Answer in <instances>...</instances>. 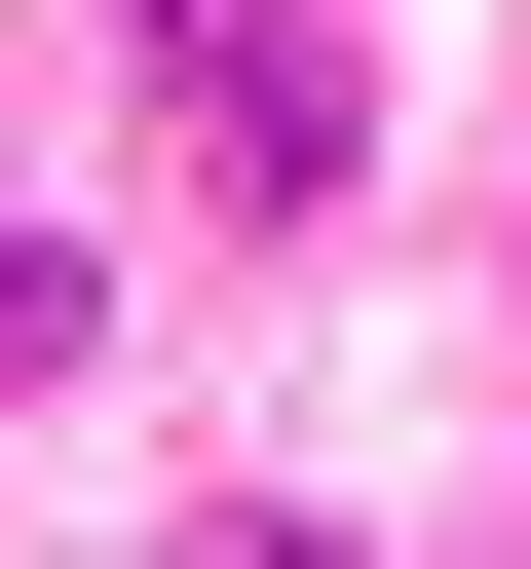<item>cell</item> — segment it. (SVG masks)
Wrapping results in <instances>:
<instances>
[{"label": "cell", "instance_id": "6da1fadb", "mask_svg": "<svg viewBox=\"0 0 531 569\" xmlns=\"http://www.w3.org/2000/svg\"><path fill=\"white\" fill-rule=\"evenodd\" d=\"M190 569H342V531H304V493H228V531H190Z\"/></svg>", "mask_w": 531, "mask_h": 569}]
</instances>
